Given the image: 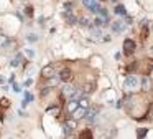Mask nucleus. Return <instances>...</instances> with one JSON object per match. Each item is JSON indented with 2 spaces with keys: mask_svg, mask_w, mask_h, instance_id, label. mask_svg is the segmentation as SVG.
<instances>
[{
  "mask_svg": "<svg viewBox=\"0 0 153 139\" xmlns=\"http://www.w3.org/2000/svg\"><path fill=\"white\" fill-rule=\"evenodd\" d=\"M27 56L33 58V56H35V52H31V50H27Z\"/></svg>",
  "mask_w": 153,
  "mask_h": 139,
  "instance_id": "25",
  "label": "nucleus"
},
{
  "mask_svg": "<svg viewBox=\"0 0 153 139\" xmlns=\"http://www.w3.org/2000/svg\"><path fill=\"white\" fill-rule=\"evenodd\" d=\"M73 78V73H71V70L69 68H63L59 73V79L63 81V83H69V79Z\"/></svg>",
  "mask_w": 153,
  "mask_h": 139,
  "instance_id": "6",
  "label": "nucleus"
},
{
  "mask_svg": "<svg viewBox=\"0 0 153 139\" xmlns=\"http://www.w3.org/2000/svg\"><path fill=\"white\" fill-rule=\"evenodd\" d=\"M64 20H66L67 23H76V17H74L73 13H64Z\"/></svg>",
  "mask_w": 153,
  "mask_h": 139,
  "instance_id": "15",
  "label": "nucleus"
},
{
  "mask_svg": "<svg viewBox=\"0 0 153 139\" xmlns=\"http://www.w3.org/2000/svg\"><path fill=\"white\" fill-rule=\"evenodd\" d=\"M79 139H92V132L89 129H82L79 132Z\"/></svg>",
  "mask_w": 153,
  "mask_h": 139,
  "instance_id": "11",
  "label": "nucleus"
},
{
  "mask_svg": "<svg viewBox=\"0 0 153 139\" xmlns=\"http://www.w3.org/2000/svg\"><path fill=\"white\" fill-rule=\"evenodd\" d=\"M140 85H142V90H143V91H146V90L150 88V78L143 76V78H142V81H140Z\"/></svg>",
  "mask_w": 153,
  "mask_h": 139,
  "instance_id": "12",
  "label": "nucleus"
},
{
  "mask_svg": "<svg viewBox=\"0 0 153 139\" xmlns=\"http://www.w3.org/2000/svg\"><path fill=\"white\" fill-rule=\"evenodd\" d=\"M148 35H150V30H148V25H146V20H143V22H142V28H140V40H142V41H146Z\"/></svg>",
  "mask_w": 153,
  "mask_h": 139,
  "instance_id": "7",
  "label": "nucleus"
},
{
  "mask_svg": "<svg viewBox=\"0 0 153 139\" xmlns=\"http://www.w3.org/2000/svg\"><path fill=\"white\" fill-rule=\"evenodd\" d=\"M36 40H38V37H36V35H33V33H31V35H28V41H30V43H35Z\"/></svg>",
  "mask_w": 153,
  "mask_h": 139,
  "instance_id": "23",
  "label": "nucleus"
},
{
  "mask_svg": "<svg viewBox=\"0 0 153 139\" xmlns=\"http://www.w3.org/2000/svg\"><path fill=\"white\" fill-rule=\"evenodd\" d=\"M135 50H137L135 41H133V40H130V38H127L125 41H124V55L130 56V55H133V53H135Z\"/></svg>",
  "mask_w": 153,
  "mask_h": 139,
  "instance_id": "2",
  "label": "nucleus"
},
{
  "mask_svg": "<svg viewBox=\"0 0 153 139\" xmlns=\"http://www.w3.org/2000/svg\"><path fill=\"white\" fill-rule=\"evenodd\" d=\"M152 71H153V58H146L145 61L142 63V73H143L145 76H148Z\"/></svg>",
  "mask_w": 153,
  "mask_h": 139,
  "instance_id": "4",
  "label": "nucleus"
},
{
  "mask_svg": "<svg viewBox=\"0 0 153 139\" xmlns=\"http://www.w3.org/2000/svg\"><path fill=\"white\" fill-rule=\"evenodd\" d=\"M152 26H153V25H152Z\"/></svg>",
  "mask_w": 153,
  "mask_h": 139,
  "instance_id": "26",
  "label": "nucleus"
},
{
  "mask_svg": "<svg viewBox=\"0 0 153 139\" xmlns=\"http://www.w3.org/2000/svg\"><path fill=\"white\" fill-rule=\"evenodd\" d=\"M145 119H148V121H153V103H152L150 106H148V109H146Z\"/></svg>",
  "mask_w": 153,
  "mask_h": 139,
  "instance_id": "13",
  "label": "nucleus"
},
{
  "mask_svg": "<svg viewBox=\"0 0 153 139\" xmlns=\"http://www.w3.org/2000/svg\"><path fill=\"white\" fill-rule=\"evenodd\" d=\"M20 63H21V56L18 55V56H17V58H15L13 61H12V65H13V66H18Z\"/></svg>",
  "mask_w": 153,
  "mask_h": 139,
  "instance_id": "22",
  "label": "nucleus"
},
{
  "mask_svg": "<svg viewBox=\"0 0 153 139\" xmlns=\"http://www.w3.org/2000/svg\"><path fill=\"white\" fill-rule=\"evenodd\" d=\"M94 90H96V83H94V81H87V83H84V85H82L81 93H82V94H91Z\"/></svg>",
  "mask_w": 153,
  "mask_h": 139,
  "instance_id": "8",
  "label": "nucleus"
},
{
  "mask_svg": "<svg viewBox=\"0 0 153 139\" xmlns=\"http://www.w3.org/2000/svg\"><path fill=\"white\" fill-rule=\"evenodd\" d=\"M25 13H27V17H30V18H31V17H33V7L28 5L27 8H25Z\"/></svg>",
  "mask_w": 153,
  "mask_h": 139,
  "instance_id": "20",
  "label": "nucleus"
},
{
  "mask_svg": "<svg viewBox=\"0 0 153 139\" xmlns=\"http://www.w3.org/2000/svg\"><path fill=\"white\" fill-rule=\"evenodd\" d=\"M51 91H53V88H41V94H40V96H41V98H46Z\"/></svg>",
  "mask_w": 153,
  "mask_h": 139,
  "instance_id": "17",
  "label": "nucleus"
},
{
  "mask_svg": "<svg viewBox=\"0 0 153 139\" xmlns=\"http://www.w3.org/2000/svg\"><path fill=\"white\" fill-rule=\"evenodd\" d=\"M8 108H10V99L2 98L0 99V119H2V121L5 119V111H7Z\"/></svg>",
  "mask_w": 153,
  "mask_h": 139,
  "instance_id": "5",
  "label": "nucleus"
},
{
  "mask_svg": "<svg viewBox=\"0 0 153 139\" xmlns=\"http://www.w3.org/2000/svg\"><path fill=\"white\" fill-rule=\"evenodd\" d=\"M79 22H81V25H86V26L89 25V20H87V18H81Z\"/></svg>",
  "mask_w": 153,
  "mask_h": 139,
  "instance_id": "24",
  "label": "nucleus"
},
{
  "mask_svg": "<svg viewBox=\"0 0 153 139\" xmlns=\"http://www.w3.org/2000/svg\"><path fill=\"white\" fill-rule=\"evenodd\" d=\"M115 13H117L119 17H122V18H124V17L127 15L125 7H124V5H115Z\"/></svg>",
  "mask_w": 153,
  "mask_h": 139,
  "instance_id": "10",
  "label": "nucleus"
},
{
  "mask_svg": "<svg viewBox=\"0 0 153 139\" xmlns=\"http://www.w3.org/2000/svg\"><path fill=\"white\" fill-rule=\"evenodd\" d=\"M146 132H148V131H146L145 127H140L138 131H137V136H138V138H145V136H146Z\"/></svg>",
  "mask_w": 153,
  "mask_h": 139,
  "instance_id": "19",
  "label": "nucleus"
},
{
  "mask_svg": "<svg viewBox=\"0 0 153 139\" xmlns=\"http://www.w3.org/2000/svg\"><path fill=\"white\" fill-rule=\"evenodd\" d=\"M56 75V66L54 65H48L46 68H43L41 71V79H49Z\"/></svg>",
  "mask_w": 153,
  "mask_h": 139,
  "instance_id": "3",
  "label": "nucleus"
},
{
  "mask_svg": "<svg viewBox=\"0 0 153 139\" xmlns=\"http://www.w3.org/2000/svg\"><path fill=\"white\" fill-rule=\"evenodd\" d=\"M64 136H66V138H71V136H73V127H71V126L64 124Z\"/></svg>",
  "mask_w": 153,
  "mask_h": 139,
  "instance_id": "16",
  "label": "nucleus"
},
{
  "mask_svg": "<svg viewBox=\"0 0 153 139\" xmlns=\"http://www.w3.org/2000/svg\"><path fill=\"white\" fill-rule=\"evenodd\" d=\"M112 28H114V32L115 33H120V32H124V25L120 23V22H115L112 25Z\"/></svg>",
  "mask_w": 153,
  "mask_h": 139,
  "instance_id": "14",
  "label": "nucleus"
},
{
  "mask_svg": "<svg viewBox=\"0 0 153 139\" xmlns=\"http://www.w3.org/2000/svg\"><path fill=\"white\" fill-rule=\"evenodd\" d=\"M7 45H8V37L0 33V46H7Z\"/></svg>",
  "mask_w": 153,
  "mask_h": 139,
  "instance_id": "18",
  "label": "nucleus"
},
{
  "mask_svg": "<svg viewBox=\"0 0 153 139\" xmlns=\"http://www.w3.org/2000/svg\"><path fill=\"white\" fill-rule=\"evenodd\" d=\"M28 101H33V94L31 93H25V103L23 104H27Z\"/></svg>",
  "mask_w": 153,
  "mask_h": 139,
  "instance_id": "21",
  "label": "nucleus"
},
{
  "mask_svg": "<svg viewBox=\"0 0 153 139\" xmlns=\"http://www.w3.org/2000/svg\"><path fill=\"white\" fill-rule=\"evenodd\" d=\"M138 86H140V81L135 78V76H128V78L124 81V90H127V91H135Z\"/></svg>",
  "mask_w": 153,
  "mask_h": 139,
  "instance_id": "1",
  "label": "nucleus"
},
{
  "mask_svg": "<svg viewBox=\"0 0 153 139\" xmlns=\"http://www.w3.org/2000/svg\"><path fill=\"white\" fill-rule=\"evenodd\" d=\"M138 66H140L138 61H132V63H128V65H127L125 71L127 73H133V71H137V68H138Z\"/></svg>",
  "mask_w": 153,
  "mask_h": 139,
  "instance_id": "9",
  "label": "nucleus"
}]
</instances>
